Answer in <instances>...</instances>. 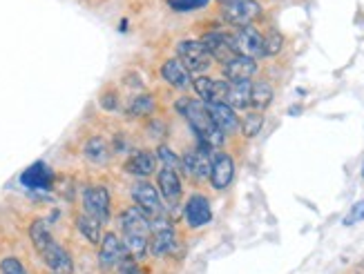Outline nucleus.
Returning a JSON list of instances; mask_svg holds the SVG:
<instances>
[{
    "mask_svg": "<svg viewBox=\"0 0 364 274\" xmlns=\"http://www.w3.org/2000/svg\"><path fill=\"white\" fill-rule=\"evenodd\" d=\"M114 274H146V270L136 263V259H132V256H130V259H125V261L114 270Z\"/></svg>",
    "mask_w": 364,
    "mask_h": 274,
    "instance_id": "obj_33",
    "label": "nucleus"
},
{
    "mask_svg": "<svg viewBox=\"0 0 364 274\" xmlns=\"http://www.w3.org/2000/svg\"><path fill=\"white\" fill-rule=\"evenodd\" d=\"M210 185L215 190H226L232 179H235V160L230 154L221 152V150H215L213 152V160H210Z\"/></svg>",
    "mask_w": 364,
    "mask_h": 274,
    "instance_id": "obj_14",
    "label": "nucleus"
},
{
    "mask_svg": "<svg viewBox=\"0 0 364 274\" xmlns=\"http://www.w3.org/2000/svg\"><path fill=\"white\" fill-rule=\"evenodd\" d=\"M235 38V47H237V54L248 56V58H262L264 56V34L252 25L240 27L232 34Z\"/></svg>",
    "mask_w": 364,
    "mask_h": 274,
    "instance_id": "obj_12",
    "label": "nucleus"
},
{
    "mask_svg": "<svg viewBox=\"0 0 364 274\" xmlns=\"http://www.w3.org/2000/svg\"><path fill=\"white\" fill-rule=\"evenodd\" d=\"M156 165H159V158L156 154H152L150 150H139V152H132L125 160L123 170L128 172L134 179H148L150 174L156 172Z\"/></svg>",
    "mask_w": 364,
    "mask_h": 274,
    "instance_id": "obj_18",
    "label": "nucleus"
},
{
    "mask_svg": "<svg viewBox=\"0 0 364 274\" xmlns=\"http://www.w3.org/2000/svg\"><path fill=\"white\" fill-rule=\"evenodd\" d=\"M201 45L205 47V52L213 56V60H219L221 65L237 56V47H235V38L232 34H226V31H208V34L201 36Z\"/></svg>",
    "mask_w": 364,
    "mask_h": 274,
    "instance_id": "obj_13",
    "label": "nucleus"
},
{
    "mask_svg": "<svg viewBox=\"0 0 364 274\" xmlns=\"http://www.w3.org/2000/svg\"><path fill=\"white\" fill-rule=\"evenodd\" d=\"M29 239L43 263L52 270V274H74L72 254L54 239L45 219H36L29 225Z\"/></svg>",
    "mask_w": 364,
    "mask_h": 274,
    "instance_id": "obj_1",
    "label": "nucleus"
},
{
    "mask_svg": "<svg viewBox=\"0 0 364 274\" xmlns=\"http://www.w3.org/2000/svg\"><path fill=\"white\" fill-rule=\"evenodd\" d=\"M208 107V114L213 119V123L217 125V130L228 136V134H235L240 130V116H237V111L226 105V103H205Z\"/></svg>",
    "mask_w": 364,
    "mask_h": 274,
    "instance_id": "obj_19",
    "label": "nucleus"
},
{
    "mask_svg": "<svg viewBox=\"0 0 364 274\" xmlns=\"http://www.w3.org/2000/svg\"><path fill=\"white\" fill-rule=\"evenodd\" d=\"M273 87L266 83V80H257V83H252V89H250V107L255 111H264L268 105L273 103Z\"/></svg>",
    "mask_w": 364,
    "mask_h": 274,
    "instance_id": "obj_26",
    "label": "nucleus"
},
{
    "mask_svg": "<svg viewBox=\"0 0 364 274\" xmlns=\"http://www.w3.org/2000/svg\"><path fill=\"white\" fill-rule=\"evenodd\" d=\"M179 248V236L175 232V228L164 219H154L152 221V230H150V241H148V252L154 256V259H166V256H172Z\"/></svg>",
    "mask_w": 364,
    "mask_h": 274,
    "instance_id": "obj_4",
    "label": "nucleus"
},
{
    "mask_svg": "<svg viewBox=\"0 0 364 274\" xmlns=\"http://www.w3.org/2000/svg\"><path fill=\"white\" fill-rule=\"evenodd\" d=\"M264 127V114L262 111H246V114L240 119V130H242V136L246 138H255Z\"/></svg>",
    "mask_w": 364,
    "mask_h": 274,
    "instance_id": "obj_27",
    "label": "nucleus"
},
{
    "mask_svg": "<svg viewBox=\"0 0 364 274\" xmlns=\"http://www.w3.org/2000/svg\"><path fill=\"white\" fill-rule=\"evenodd\" d=\"M177 58L183 62V67L190 74L203 76L213 67V56L205 52V47L201 45V40H181L177 45Z\"/></svg>",
    "mask_w": 364,
    "mask_h": 274,
    "instance_id": "obj_6",
    "label": "nucleus"
},
{
    "mask_svg": "<svg viewBox=\"0 0 364 274\" xmlns=\"http://www.w3.org/2000/svg\"><path fill=\"white\" fill-rule=\"evenodd\" d=\"M284 47V36L277 29H271L268 34H264V56H277Z\"/></svg>",
    "mask_w": 364,
    "mask_h": 274,
    "instance_id": "obj_28",
    "label": "nucleus"
},
{
    "mask_svg": "<svg viewBox=\"0 0 364 274\" xmlns=\"http://www.w3.org/2000/svg\"><path fill=\"white\" fill-rule=\"evenodd\" d=\"M85 158L92 160L94 165H105L109 156H112V150H109V145L105 138L101 136H92L87 143H85V150H83Z\"/></svg>",
    "mask_w": 364,
    "mask_h": 274,
    "instance_id": "obj_25",
    "label": "nucleus"
},
{
    "mask_svg": "<svg viewBox=\"0 0 364 274\" xmlns=\"http://www.w3.org/2000/svg\"><path fill=\"white\" fill-rule=\"evenodd\" d=\"M0 274H29L18 256H5L0 261Z\"/></svg>",
    "mask_w": 364,
    "mask_h": 274,
    "instance_id": "obj_31",
    "label": "nucleus"
},
{
    "mask_svg": "<svg viewBox=\"0 0 364 274\" xmlns=\"http://www.w3.org/2000/svg\"><path fill=\"white\" fill-rule=\"evenodd\" d=\"M166 3L175 9V11H197V9H203L205 5L210 3V0H166Z\"/></svg>",
    "mask_w": 364,
    "mask_h": 274,
    "instance_id": "obj_30",
    "label": "nucleus"
},
{
    "mask_svg": "<svg viewBox=\"0 0 364 274\" xmlns=\"http://www.w3.org/2000/svg\"><path fill=\"white\" fill-rule=\"evenodd\" d=\"M83 212L101 221L103 225L109 221V214H112V199H109L107 187L87 185L83 190Z\"/></svg>",
    "mask_w": 364,
    "mask_h": 274,
    "instance_id": "obj_8",
    "label": "nucleus"
},
{
    "mask_svg": "<svg viewBox=\"0 0 364 274\" xmlns=\"http://www.w3.org/2000/svg\"><path fill=\"white\" fill-rule=\"evenodd\" d=\"M76 230L81 232L83 239L92 246H99L101 239H103V223L97 221L94 217H90V214H85V212H81L76 217Z\"/></svg>",
    "mask_w": 364,
    "mask_h": 274,
    "instance_id": "obj_24",
    "label": "nucleus"
},
{
    "mask_svg": "<svg viewBox=\"0 0 364 274\" xmlns=\"http://www.w3.org/2000/svg\"><path fill=\"white\" fill-rule=\"evenodd\" d=\"M101 105H103L107 111H114V109H119L117 94H114V92H107V94H103V96H101Z\"/></svg>",
    "mask_w": 364,
    "mask_h": 274,
    "instance_id": "obj_35",
    "label": "nucleus"
},
{
    "mask_svg": "<svg viewBox=\"0 0 364 274\" xmlns=\"http://www.w3.org/2000/svg\"><path fill=\"white\" fill-rule=\"evenodd\" d=\"M221 16L232 27H246L262 16V5L257 0H237L230 5H221Z\"/></svg>",
    "mask_w": 364,
    "mask_h": 274,
    "instance_id": "obj_10",
    "label": "nucleus"
},
{
    "mask_svg": "<svg viewBox=\"0 0 364 274\" xmlns=\"http://www.w3.org/2000/svg\"><path fill=\"white\" fill-rule=\"evenodd\" d=\"M156 158L161 160L164 168H170V170H181V156L175 154V150H170L168 145H159L156 148Z\"/></svg>",
    "mask_w": 364,
    "mask_h": 274,
    "instance_id": "obj_29",
    "label": "nucleus"
},
{
    "mask_svg": "<svg viewBox=\"0 0 364 274\" xmlns=\"http://www.w3.org/2000/svg\"><path fill=\"white\" fill-rule=\"evenodd\" d=\"M148 134H150V138H166V134H168V127H166V123L164 121H159V119H152L150 123H148Z\"/></svg>",
    "mask_w": 364,
    "mask_h": 274,
    "instance_id": "obj_34",
    "label": "nucleus"
},
{
    "mask_svg": "<svg viewBox=\"0 0 364 274\" xmlns=\"http://www.w3.org/2000/svg\"><path fill=\"white\" fill-rule=\"evenodd\" d=\"M21 183L27 190H52L54 185V172L50 165H45L43 160H36L34 165H29L21 174Z\"/></svg>",
    "mask_w": 364,
    "mask_h": 274,
    "instance_id": "obj_20",
    "label": "nucleus"
},
{
    "mask_svg": "<svg viewBox=\"0 0 364 274\" xmlns=\"http://www.w3.org/2000/svg\"><path fill=\"white\" fill-rule=\"evenodd\" d=\"M362 176H364V168H362Z\"/></svg>",
    "mask_w": 364,
    "mask_h": 274,
    "instance_id": "obj_36",
    "label": "nucleus"
},
{
    "mask_svg": "<svg viewBox=\"0 0 364 274\" xmlns=\"http://www.w3.org/2000/svg\"><path fill=\"white\" fill-rule=\"evenodd\" d=\"M221 70H224V78L228 83H240V80H250L257 74V60L237 54L228 58L224 65H221Z\"/></svg>",
    "mask_w": 364,
    "mask_h": 274,
    "instance_id": "obj_17",
    "label": "nucleus"
},
{
    "mask_svg": "<svg viewBox=\"0 0 364 274\" xmlns=\"http://www.w3.org/2000/svg\"><path fill=\"white\" fill-rule=\"evenodd\" d=\"M161 78L175 89H188L190 85H193V74L183 67V62L179 58H168L164 62V65H161Z\"/></svg>",
    "mask_w": 364,
    "mask_h": 274,
    "instance_id": "obj_21",
    "label": "nucleus"
},
{
    "mask_svg": "<svg viewBox=\"0 0 364 274\" xmlns=\"http://www.w3.org/2000/svg\"><path fill=\"white\" fill-rule=\"evenodd\" d=\"M213 152L208 145L197 143L195 150H188L181 156V170L186 172V176L195 181H203L210 176V160H213Z\"/></svg>",
    "mask_w": 364,
    "mask_h": 274,
    "instance_id": "obj_7",
    "label": "nucleus"
},
{
    "mask_svg": "<svg viewBox=\"0 0 364 274\" xmlns=\"http://www.w3.org/2000/svg\"><path fill=\"white\" fill-rule=\"evenodd\" d=\"M250 80H240V83H228V94H226V105H230L235 111L237 109H248L250 107Z\"/></svg>",
    "mask_w": 364,
    "mask_h": 274,
    "instance_id": "obj_23",
    "label": "nucleus"
},
{
    "mask_svg": "<svg viewBox=\"0 0 364 274\" xmlns=\"http://www.w3.org/2000/svg\"><path fill=\"white\" fill-rule=\"evenodd\" d=\"M360 221H364V201H358L351 205L349 214L344 217V225H355Z\"/></svg>",
    "mask_w": 364,
    "mask_h": 274,
    "instance_id": "obj_32",
    "label": "nucleus"
},
{
    "mask_svg": "<svg viewBox=\"0 0 364 274\" xmlns=\"http://www.w3.org/2000/svg\"><path fill=\"white\" fill-rule=\"evenodd\" d=\"M177 111L186 119V123L190 125V130L197 134V141L208 145L210 150H219L224 145L226 136L217 130V125L213 123L208 107H205L203 101L199 99H188L183 96L181 101H177Z\"/></svg>",
    "mask_w": 364,
    "mask_h": 274,
    "instance_id": "obj_3",
    "label": "nucleus"
},
{
    "mask_svg": "<svg viewBox=\"0 0 364 274\" xmlns=\"http://www.w3.org/2000/svg\"><path fill=\"white\" fill-rule=\"evenodd\" d=\"M119 230H121V241L125 250L130 252L132 259H144L148 254V241H150V230H152V219L141 212L136 205H130L121 209L119 214Z\"/></svg>",
    "mask_w": 364,
    "mask_h": 274,
    "instance_id": "obj_2",
    "label": "nucleus"
},
{
    "mask_svg": "<svg viewBox=\"0 0 364 274\" xmlns=\"http://www.w3.org/2000/svg\"><path fill=\"white\" fill-rule=\"evenodd\" d=\"M193 87L203 103H226L228 94V80L226 78H213V76H197L193 78Z\"/></svg>",
    "mask_w": 364,
    "mask_h": 274,
    "instance_id": "obj_15",
    "label": "nucleus"
},
{
    "mask_svg": "<svg viewBox=\"0 0 364 274\" xmlns=\"http://www.w3.org/2000/svg\"><path fill=\"white\" fill-rule=\"evenodd\" d=\"M156 190H159L161 199H164L170 207L179 205L181 194H183V183H181L179 172H177V170H170V168L156 170Z\"/></svg>",
    "mask_w": 364,
    "mask_h": 274,
    "instance_id": "obj_16",
    "label": "nucleus"
},
{
    "mask_svg": "<svg viewBox=\"0 0 364 274\" xmlns=\"http://www.w3.org/2000/svg\"><path fill=\"white\" fill-rule=\"evenodd\" d=\"M183 219L190 230L205 228L213 221V207L208 197L203 194H190L186 205H183Z\"/></svg>",
    "mask_w": 364,
    "mask_h": 274,
    "instance_id": "obj_11",
    "label": "nucleus"
},
{
    "mask_svg": "<svg viewBox=\"0 0 364 274\" xmlns=\"http://www.w3.org/2000/svg\"><path fill=\"white\" fill-rule=\"evenodd\" d=\"M130 197H132L134 205L141 209V212H146L150 219L164 217L166 205H164V199L159 194V190L154 187V183H150L146 179H136L132 183V187H130Z\"/></svg>",
    "mask_w": 364,
    "mask_h": 274,
    "instance_id": "obj_5",
    "label": "nucleus"
},
{
    "mask_svg": "<svg viewBox=\"0 0 364 274\" xmlns=\"http://www.w3.org/2000/svg\"><path fill=\"white\" fill-rule=\"evenodd\" d=\"M125 259H130V252L125 250L121 236L114 234V232L103 234L101 243H99V268H101L103 272H112V270H117Z\"/></svg>",
    "mask_w": 364,
    "mask_h": 274,
    "instance_id": "obj_9",
    "label": "nucleus"
},
{
    "mask_svg": "<svg viewBox=\"0 0 364 274\" xmlns=\"http://www.w3.org/2000/svg\"><path fill=\"white\" fill-rule=\"evenodd\" d=\"M156 109V101L152 94H136L130 99L125 107V116L128 119H150Z\"/></svg>",
    "mask_w": 364,
    "mask_h": 274,
    "instance_id": "obj_22",
    "label": "nucleus"
}]
</instances>
